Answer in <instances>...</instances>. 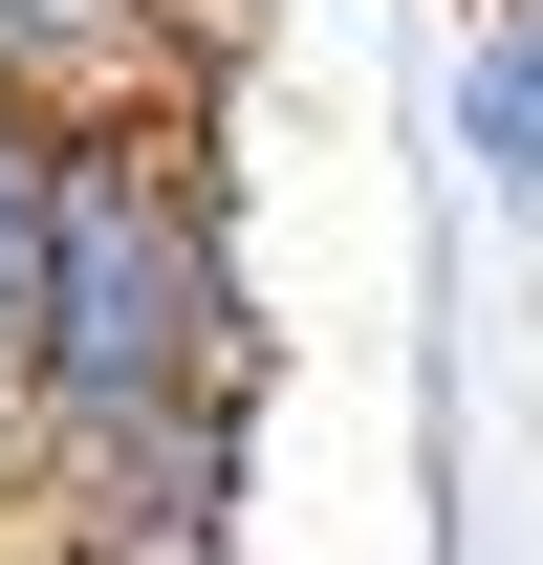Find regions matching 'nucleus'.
Instances as JSON below:
<instances>
[{"instance_id": "obj_2", "label": "nucleus", "mask_w": 543, "mask_h": 565, "mask_svg": "<svg viewBox=\"0 0 543 565\" xmlns=\"http://www.w3.org/2000/svg\"><path fill=\"white\" fill-rule=\"evenodd\" d=\"M239 500H262V392H217V414H131V435H22V457H0L22 565H217Z\"/></svg>"}, {"instance_id": "obj_5", "label": "nucleus", "mask_w": 543, "mask_h": 565, "mask_svg": "<svg viewBox=\"0 0 543 565\" xmlns=\"http://www.w3.org/2000/svg\"><path fill=\"white\" fill-rule=\"evenodd\" d=\"M22 327H44V131L0 109V435H22Z\"/></svg>"}, {"instance_id": "obj_4", "label": "nucleus", "mask_w": 543, "mask_h": 565, "mask_svg": "<svg viewBox=\"0 0 543 565\" xmlns=\"http://www.w3.org/2000/svg\"><path fill=\"white\" fill-rule=\"evenodd\" d=\"M435 152L478 217L543 239V0H457V66H435Z\"/></svg>"}, {"instance_id": "obj_1", "label": "nucleus", "mask_w": 543, "mask_h": 565, "mask_svg": "<svg viewBox=\"0 0 543 565\" xmlns=\"http://www.w3.org/2000/svg\"><path fill=\"white\" fill-rule=\"evenodd\" d=\"M217 392H283L217 131H196V109L44 131V327H22V435H131V414H217ZM22 435H0V457H22Z\"/></svg>"}, {"instance_id": "obj_3", "label": "nucleus", "mask_w": 543, "mask_h": 565, "mask_svg": "<svg viewBox=\"0 0 543 565\" xmlns=\"http://www.w3.org/2000/svg\"><path fill=\"white\" fill-rule=\"evenodd\" d=\"M0 109H22V131L196 109V0H0Z\"/></svg>"}]
</instances>
